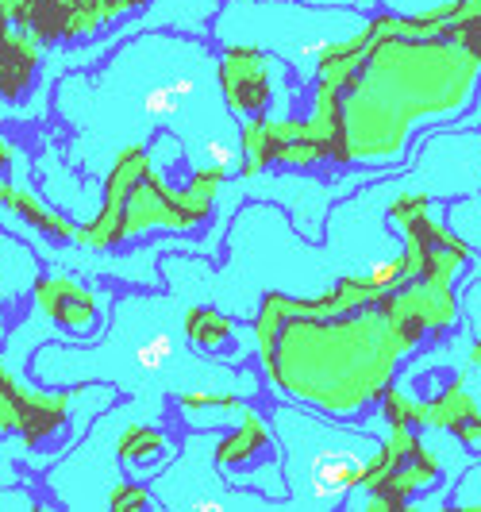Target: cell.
Wrapping results in <instances>:
<instances>
[{
    "mask_svg": "<svg viewBox=\"0 0 481 512\" xmlns=\"http://www.w3.org/2000/svg\"><path fill=\"white\" fill-rule=\"evenodd\" d=\"M35 305L58 332L74 335V343H85L89 320H93V297L70 278H39L35 282Z\"/></svg>",
    "mask_w": 481,
    "mask_h": 512,
    "instance_id": "4",
    "label": "cell"
},
{
    "mask_svg": "<svg viewBox=\"0 0 481 512\" xmlns=\"http://www.w3.org/2000/svg\"><path fill=\"white\" fill-rule=\"evenodd\" d=\"M0 509H39V501L24 486H0Z\"/></svg>",
    "mask_w": 481,
    "mask_h": 512,
    "instance_id": "11",
    "label": "cell"
},
{
    "mask_svg": "<svg viewBox=\"0 0 481 512\" xmlns=\"http://www.w3.org/2000/svg\"><path fill=\"white\" fill-rule=\"evenodd\" d=\"M39 278H43L39 255L24 247V239L0 228V305L16 312V305H24V297H31Z\"/></svg>",
    "mask_w": 481,
    "mask_h": 512,
    "instance_id": "6",
    "label": "cell"
},
{
    "mask_svg": "<svg viewBox=\"0 0 481 512\" xmlns=\"http://www.w3.org/2000/svg\"><path fill=\"white\" fill-rule=\"evenodd\" d=\"M304 4H320V8H351L355 0H304Z\"/></svg>",
    "mask_w": 481,
    "mask_h": 512,
    "instance_id": "13",
    "label": "cell"
},
{
    "mask_svg": "<svg viewBox=\"0 0 481 512\" xmlns=\"http://www.w3.org/2000/svg\"><path fill=\"white\" fill-rule=\"evenodd\" d=\"M8 335H12V308L0 305V351L8 347Z\"/></svg>",
    "mask_w": 481,
    "mask_h": 512,
    "instance_id": "12",
    "label": "cell"
},
{
    "mask_svg": "<svg viewBox=\"0 0 481 512\" xmlns=\"http://www.w3.org/2000/svg\"><path fill=\"white\" fill-rule=\"evenodd\" d=\"M224 436H204V428H189L178 439V451L170 462L151 478V501L158 509H266L270 501L247 497L243 489L235 493L220 462H216V447Z\"/></svg>",
    "mask_w": 481,
    "mask_h": 512,
    "instance_id": "3",
    "label": "cell"
},
{
    "mask_svg": "<svg viewBox=\"0 0 481 512\" xmlns=\"http://www.w3.org/2000/svg\"><path fill=\"white\" fill-rule=\"evenodd\" d=\"M451 505H455V509H478L481 512V462H474V466L458 478L455 493H451Z\"/></svg>",
    "mask_w": 481,
    "mask_h": 512,
    "instance_id": "10",
    "label": "cell"
},
{
    "mask_svg": "<svg viewBox=\"0 0 481 512\" xmlns=\"http://www.w3.org/2000/svg\"><path fill=\"white\" fill-rule=\"evenodd\" d=\"M393 16H405V20H431L447 8H455L458 0H381Z\"/></svg>",
    "mask_w": 481,
    "mask_h": 512,
    "instance_id": "9",
    "label": "cell"
},
{
    "mask_svg": "<svg viewBox=\"0 0 481 512\" xmlns=\"http://www.w3.org/2000/svg\"><path fill=\"white\" fill-rule=\"evenodd\" d=\"M451 228H455L470 247L481 251V197L478 193H470V197H462V201L451 205Z\"/></svg>",
    "mask_w": 481,
    "mask_h": 512,
    "instance_id": "8",
    "label": "cell"
},
{
    "mask_svg": "<svg viewBox=\"0 0 481 512\" xmlns=\"http://www.w3.org/2000/svg\"><path fill=\"white\" fill-rule=\"evenodd\" d=\"M178 451V439H170L158 428H143V424H131L124 428V436L116 443V459H120V474L127 482H151L154 474L170 462V455Z\"/></svg>",
    "mask_w": 481,
    "mask_h": 512,
    "instance_id": "5",
    "label": "cell"
},
{
    "mask_svg": "<svg viewBox=\"0 0 481 512\" xmlns=\"http://www.w3.org/2000/svg\"><path fill=\"white\" fill-rule=\"evenodd\" d=\"M355 8H320L304 0H228L212 20V39L228 51H270L312 81L331 51L370 31Z\"/></svg>",
    "mask_w": 481,
    "mask_h": 512,
    "instance_id": "2",
    "label": "cell"
},
{
    "mask_svg": "<svg viewBox=\"0 0 481 512\" xmlns=\"http://www.w3.org/2000/svg\"><path fill=\"white\" fill-rule=\"evenodd\" d=\"M281 443V482L289 509H335L385 459V443L358 428H339L316 412L278 401L270 409Z\"/></svg>",
    "mask_w": 481,
    "mask_h": 512,
    "instance_id": "1",
    "label": "cell"
},
{
    "mask_svg": "<svg viewBox=\"0 0 481 512\" xmlns=\"http://www.w3.org/2000/svg\"><path fill=\"white\" fill-rule=\"evenodd\" d=\"M27 401H31V397L16 385V378L8 374V366L0 362V436H8V432H24Z\"/></svg>",
    "mask_w": 481,
    "mask_h": 512,
    "instance_id": "7",
    "label": "cell"
}]
</instances>
